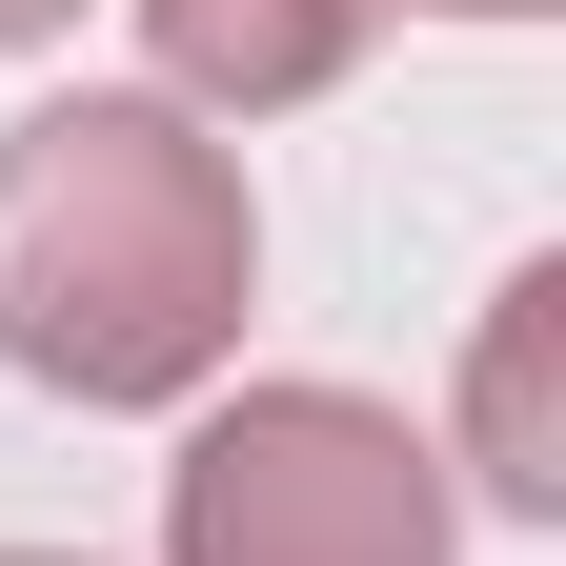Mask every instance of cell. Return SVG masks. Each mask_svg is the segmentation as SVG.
Masks as SVG:
<instances>
[{
  "mask_svg": "<svg viewBox=\"0 0 566 566\" xmlns=\"http://www.w3.org/2000/svg\"><path fill=\"white\" fill-rule=\"evenodd\" d=\"M243 163L182 102H41L0 142V365L61 405H182L243 344Z\"/></svg>",
  "mask_w": 566,
  "mask_h": 566,
  "instance_id": "obj_1",
  "label": "cell"
},
{
  "mask_svg": "<svg viewBox=\"0 0 566 566\" xmlns=\"http://www.w3.org/2000/svg\"><path fill=\"white\" fill-rule=\"evenodd\" d=\"M182 566H446V446H405L365 385H243L163 465Z\"/></svg>",
  "mask_w": 566,
  "mask_h": 566,
  "instance_id": "obj_2",
  "label": "cell"
},
{
  "mask_svg": "<svg viewBox=\"0 0 566 566\" xmlns=\"http://www.w3.org/2000/svg\"><path fill=\"white\" fill-rule=\"evenodd\" d=\"M385 21H405V0H142L163 82H182V102H223V122H283V102L365 82V41H385Z\"/></svg>",
  "mask_w": 566,
  "mask_h": 566,
  "instance_id": "obj_3",
  "label": "cell"
},
{
  "mask_svg": "<svg viewBox=\"0 0 566 566\" xmlns=\"http://www.w3.org/2000/svg\"><path fill=\"white\" fill-rule=\"evenodd\" d=\"M546 324H566V263H526L506 304H485V385H465V424H485V485L546 526L566 506V424H546Z\"/></svg>",
  "mask_w": 566,
  "mask_h": 566,
  "instance_id": "obj_4",
  "label": "cell"
},
{
  "mask_svg": "<svg viewBox=\"0 0 566 566\" xmlns=\"http://www.w3.org/2000/svg\"><path fill=\"white\" fill-rule=\"evenodd\" d=\"M61 21H82V0H0V41H61Z\"/></svg>",
  "mask_w": 566,
  "mask_h": 566,
  "instance_id": "obj_5",
  "label": "cell"
},
{
  "mask_svg": "<svg viewBox=\"0 0 566 566\" xmlns=\"http://www.w3.org/2000/svg\"><path fill=\"white\" fill-rule=\"evenodd\" d=\"M0 566H82V546H0Z\"/></svg>",
  "mask_w": 566,
  "mask_h": 566,
  "instance_id": "obj_6",
  "label": "cell"
},
{
  "mask_svg": "<svg viewBox=\"0 0 566 566\" xmlns=\"http://www.w3.org/2000/svg\"><path fill=\"white\" fill-rule=\"evenodd\" d=\"M465 21H526V0H465Z\"/></svg>",
  "mask_w": 566,
  "mask_h": 566,
  "instance_id": "obj_7",
  "label": "cell"
}]
</instances>
